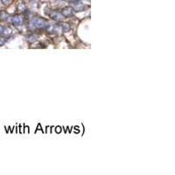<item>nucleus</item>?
Instances as JSON below:
<instances>
[{
  "mask_svg": "<svg viewBox=\"0 0 175 175\" xmlns=\"http://www.w3.org/2000/svg\"><path fill=\"white\" fill-rule=\"evenodd\" d=\"M47 25V21L41 18H33L30 21V27L33 29H43Z\"/></svg>",
  "mask_w": 175,
  "mask_h": 175,
  "instance_id": "nucleus-1",
  "label": "nucleus"
},
{
  "mask_svg": "<svg viewBox=\"0 0 175 175\" xmlns=\"http://www.w3.org/2000/svg\"><path fill=\"white\" fill-rule=\"evenodd\" d=\"M87 1H90V0H87Z\"/></svg>",
  "mask_w": 175,
  "mask_h": 175,
  "instance_id": "nucleus-17",
  "label": "nucleus"
},
{
  "mask_svg": "<svg viewBox=\"0 0 175 175\" xmlns=\"http://www.w3.org/2000/svg\"><path fill=\"white\" fill-rule=\"evenodd\" d=\"M11 22L14 25L19 26L24 24V18L20 15H16L11 19Z\"/></svg>",
  "mask_w": 175,
  "mask_h": 175,
  "instance_id": "nucleus-3",
  "label": "nucleus"
},
{
  "mask_svg": "<svg viewBox=\"0 0 175 175\" xmlns=\"http://www.w3.org/2000/svg\"><path fill=\"white\" fill-rule=\"evenodd\" d=\"M49 15L53 20H56V21H61L64 19L62 14L60 13V12H58V11H53V12H51L49 14Z\"/></svg>",
  "mask_w": 175,
  "mask_h": 175,
  "instance_id": "nucleus-5",
  "label": "nucleus"
},
{
  "mask_svg": "<svg viewBox=\"0 0 175 175\" xmlns=\"http://www.w3.org/2000/svg\"><path fill=\"white\" fill-rule=\"evenodd\" d=\"M75 13V10L73 7L71 6H66L62 9V11H61V14L63 15V17L65 18H68V17H71L74 15Z\"/></svg>",
  "mask_w": 175,
  "mask_h": 175,
  "instance_id": "nucleus-2",
  "label": "nucleus"
},
{
  "mask_svg": "<svg viewBox=\"0 0 175 175\" xmlns=\"http://www.w3.org/2000/svg\"><path fill=\"white\" fill-rule=\"evenodd\" d=\"M61 128L60 126H58V127H56V131H57V132H58V133H60V132H61Z\"/></svg>",
  "mask_w": 175,
  "mask_h": 175,
  "instance_id": "nucleus-15",
  "label": "nucleus"
},
{
  "mask_svg": "<svg viewBox=\"0 0 175 175\" xmlns=\"http://www.w3.org/2000/svg\"><path fill=\"white\" fill-rule=\"evenodd\" d=\"M84 8H85L84 5L80 3V2H76L75 5V11H82L84 10Z\"/></svg>",
  "mask_w": 175,
  "mask_h": 175,
  "instance_id": "nucleus-6",
  "label": "nucleus"
},
{
  "mask_svg": "<svg viewBox=\"0 0 175 175\" xmlns=\"http://www.w3.org/2000/svg\"><path fill=\"white\" fill-rule=\"evenodd\" d=\"M68 2H72V3H76V2H79V0H67Z\"/></svg>",
  "mask_w": 175,
  "mask_h": 175,
  "instance_id": "nucleus-16",
  "label": "nucleus"
},
{
  "mask_svg": "<svg viewBox=\"0 0 175 175\" xmlns=\"http://www.w3.org/2000/svg\"><path fill=\"white\" fill-rule=\"evenodd\" d=\"M45 28L48 33H57L61 30V26L59 25H47Z\"/></svg>",
  "mask_w": 175,
  "mask_h": 175,
  "instance_id": "nucleus-4",
  "label": "nucleus"
},
{
  "mask_svg": "<svg viewBox=\"0 0 175 175\" xmlns=\"http://www.w3.org/2000/svg\"><path fill=\"white\" fill-rule=\"evenodd\" d=\"M2 2H3V4H4V5H9V4H11V0H2Z\"/></svg>",
  "mask_w": 175,
  "mask_h": 175,
  "instance_id": "nucleus-12",
  "label": "nucleus"
},
{
  "mask_svg": "<svg viewBox=\"0 0 175 175\" xmlns=\"http://www.w3.org/2000/svg\"><path fill=\"white\" fill-rule=\"evenodd\" d=\"M19 9L22 11V12H25L27 10H26V6L23 4V3H20L19 5Z\"/></svg>",
  "mask_w": 175,
  "mask_h": 175,
  "instance_id": "nucleus-11",
  "label": "nucleus"
},
{
  "mask_svg": "<svg viewBox=\"0 0 175 175\" xmlns=\"http://www.w3.org/2000/svg\"><path fill=\"white\" fill-rule=\"evenodd\" d=\"M4 28H5V26L0 25V34H2V33H3V31H4Z\"/></svg>",
  "mask_w": 175,
  "mask_h": 175,
  "instance_id": "nucleus-14",
  "label": "nucleus"
},
{
  "mask_svg": "<svg viewBox=\"0 0 175 175\" xmlns=\"http://www.w3.org/2000/svg\"><path fill=\"white\" fill-rule=\"evenodd\" d=\"M0 19L1 20H4V21H6L9 19V15H8V13L5 11H0Z\"/></svg>",
  "mask_w": 175,
  "mask_h": 175,
  "instance_id": "nucleus-7",
  "label": "nucleus"
},
{
  "mask_svg": "<svg viewBox=\"0 0 175 175\" xmlns=\"http://www.w3.org/2000/svg\"><path fill=\"white\" fill-rule=\"evenodd\" d=\"M5 39H0V47L1 46H4V44H5Z\"/></svg>",
  "mask_w": 175,
  "mask_h": 175,
  "instance_id": "nucleus-13",
  "label": "nucleus"
},
{
  "mask_svg": "<svg viewBox=\"0 0 175 175\" xmlns=\"http://www.w3.org/2000/svg\"><path fill=\"white\" fill-rule=\"evenodd\" d=\"M37 38H38V37H37L36 35L32 34V35H29V36H27L26 39H27V41H28V42L33 43V42H35V41L37 40Z\"/></svg>",
  "mask_w": 175,
  "mask_h": 175,
  "instance_id": "nucleus-9",
  "label": "nucleus"
},
{
  "mask_svg": "<svg viewBox=\"0 0 175 175\" xmlns=\"http://www.w3.org/2000/svg\"><path fill=\"white\" fill-rule=\"evenodd\" d=\"M11 29L10 28V27H5L4 28V31H3V33H2V35H4V36H10L11 34Z\"/></svg>",
  "mask_w": 175,
  "mask_h": 175,
  "instance_id": "nucleus-8",
  "label": "nucleus"
},
{
  "mask_svg": "<svg viewBox=\"0 0 175 175\" xmlns=\"http://www.w3.org/2000/svg\"><path fill=\"white\" fill-rule=\"evenodd\" d=\"M61 28H62V31H63L64 33H68V32L70 31V25H69L68 24H67V23L62 24Z\"/></svg>",
  "mask_w": 175,
  "mask_h": 175,
  "instance_id": "nucleus-10",
  "label": "nucleus"
}]
</instances>
